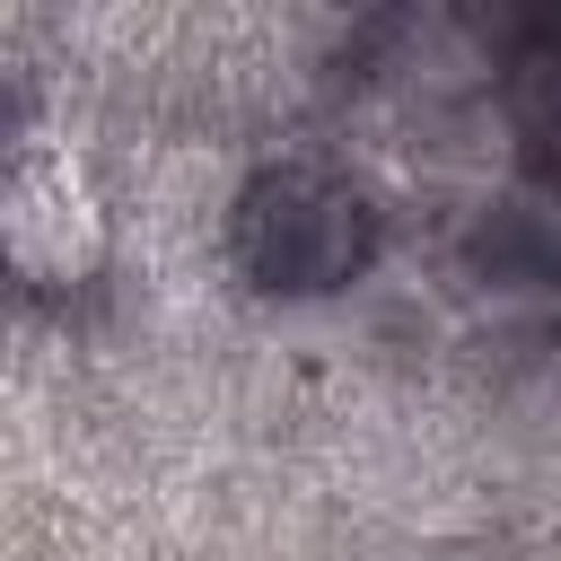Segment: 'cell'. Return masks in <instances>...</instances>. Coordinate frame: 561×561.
Returning a JSON list of instances; mask_svg holds the SVG:
<instances>
[{
    "label": "cell",
    "instance_id": "obj_3",
    "mask_svg": "<svg viewBox=\"0 0 561 561\" xmlns=\"http://www.w3.org/2000/svg\"><path fill=\"white\" fill-rule=\"evenodd\" d=\"M500 123L517 140V158L561 184V26L526 35L508 61H500Z\"/></svg>",
    "mask_w": 561,
    "mask_h": 561
},
{
    "label": "cell",
    "instance_id": "obj_2",
    "mask_svg": "<svg viewBox=\"0 0 561 561\" xmlns=\"http://www.w3.org/2000/svg\"><path fill=\"white\" fill-rule=\"evenodd\" d=\"M0 254L26 289H79L105 263V202L79 158L35 149L0 184Z\"/></svg>",
    "mask_w": 561,
    "mask_h": 561
},
{
    "label": "cell",
    "instance_id": "obj_1",
    "mask_svg": "<svg viewBox=\"0 0 561 561\" xmlns=\"http://www.w3.org/2000/svg\"><path fill=\"white\" fill-rule=\"evenodd\" d=\"M237 263L280 298H324L377 263V210L333 167H272L237 193Z\"/></svg>",
    "mask_w": 561,
    "mask_h": 561
}]
</instances>
